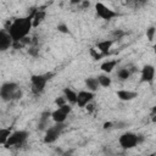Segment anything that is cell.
Here are the masks:
<instances>
[{
	"label": "cell",
	"instance_id": "21",
	"mask_svg": "<svg viewBox=\"0 0 156 156\" xmlns=\"http://www.w3.org/2000/svg\"><path fill=\"white\" fill-rule=\"evenodd\" d=\"M89 54H90V56H91L94 60H100V58H102V55L96 50V48H90V49H89Z\"/></svg>",
	"mask_w": 156,
	"mask_h": 156
},
{
	"label": "cell",
	"instance_id": "24",
	"mask_svg": "<svg viewBox=\"0 0 156 156\" xmlns=\"http://www.w3.org/2000/svg\"><path fill=\"white\" fill-rule=\"evenodd\" d=\"M57 30L61 32V33H65V34L69 33V29H68V27H67L65 23H60V24L57 26Z\"/></svg>",
	"mask_w": 156,
	"mask_h": 156
},
{
	"label": "cell",
	"instance_id": "25",
	"mask_svg": "<svg viewBox=\"0 0 156 156\" xmlns=\"http://www.w3.org/2000/svg\"><path fill=\"white\" fill-rule=\"evenodd\" d=\"M85 110H87L88 113H93L95 111V105L93 102H89L88 105H85Z\"/></svg>",
	"mask_w": 156,
	"mask_h": 156
},
{
	"label": "cell",
	"instance_id": "29",
	"mask_svg": "<svg viewBox=\"0 0 156 156\" xmlns=\"http://www.w3.org/2000/svg\"><path fill=\"white\" fill-rule=\"evenodd\" d=\"M147 156H156V154H155V152H152V154H150V155H147Z\"/></svg>",
	"mask_w": 156,
	"mask_h": 156
},
{
	"label": "cell",
	"instance_id": "17",
	"mask_svg": "<svg viewBox=\"0 0 156 156\" xmlns=\"http://www.w3.org/2000/svg\"><path fill=\"white\" fill-rule=\"evenodd\" d=\"M85 87H87V88H88V90H89V91H91V93L96 91V90L100 88L99 82H98V79H96L95 77L85 78Z\"/></svg>",
	"mask_w": 156,
	"mask_h": 156
},
{
	"label": "cell",
	"instance_id": "26",
	"mask_svg": "<svg viewBox=\"0 0 156 156\" xmlns=\"http://www.w3.org/2000/svg\"><path fill=\"white\" fill-rule=\"evenodd\" d=\"M28 52H29L30 55H33V56H37V55H38V49H37V48H30V49L28 50Z\"/></svg>",
	"mask_w": 156,
	"mask_h": 156
},
{
	"label": "cell",
	"instance_id": "1",
	"mask_svg": "<svg viewBox=\"0 0 156 156\" xmlns=\"http://www.w3.org/2000/svg\"><path fill=\"white\" fill-rule=\"evenodd\" d=\"M32 28V16L29 15L26 17L15 18L12 22H7L5 30H7L13 43H20L28 37Z\"/></svg>",
	"mask_w": 156,
	"mask_h": 156
},
{
	"label": "cell",
	"instance_id": "13",
	"mask_svg": "<svg viewBox=\"0 0 156 156\" xmlns=\"http://www.w3.org/2000/svg\"><path fill=\"white\" fill-rule=\"evenodd\" d=\"M116 95L121 101H130L138 96V93L132 91V90H127V89H119L116 91Z\"/></svg>",
	"mask_w": 156,
	"mask_h": 156
},
{
	"label": "cell",
	"instance_id": "8",
	"mask_svg": "<svg viewBox=\"0 0 156 156\" xmlns=\"http://www.w3.org/2000/svg\"><path fill=\"white\" fill-rule=\"evenodd\" d=\"M71 110H72L71 106L68 104H66V105H63L61 107H57L55 111H52L51 115H50V117L52 118V121L55 123H65V121L68 117Z\"/></svg>",
	"mask_w": 156,
	"mask_h": 156
},
{
	"label": "cell",
	"instance_id": "4",
	"mask_svg": "<svg viewBox=\"0 0 156 156\" xmlns=\"http://www.w3.org/2000/svg\"><path fill=\"white\" fill-rule=\"evenodd\" d=\"M28 138V132L27 130H15L10 134L7 141L5 143L6 147H13V146H20L22 145Z\"/></svg>",
	"mask_w": 156,
	"mask_h": 156
},
{
	"label": "cell",
	"instance_id": "20",
	"mask_svg": "<svg viewBox=\"0 0 156 156\" xmlns=\"http://www.w3.org/2000/svg\"><path fill=\"white\" fill-rule=\"evenodd\" d=\"M130 74H132V72H130V69L127 68V67L119 68V69L117 71V77H118V79H121V80H127Z\"/></svg>",
	"mask_w": 156,
	"mask_h": 156
},
{
	"label": "cell",
	"instance_id": "6",
	"mask_svg": "<svg viewBox=\"0 0 156 156\" xmlns=\"http://www.w3.org/2000/svg\"><path fill=\"white\" fill-rule=\"evenodd\" d=\"M63 123H56L55 126H51L48 128V130L45 132V135H44V143L45 144H52L55 143L58 136L61 135L62 130H63Z\"/></svg>",
	"mask_w": 156,
	"mask_h": 156
},
{
	"label": "cell",
	"instance_id": "5",
	"mask_svg": "<svg viewBox=\"0 0 156 156\" xmlns=\"http://www.w3.org/2000/svg\"><path fill=\"white\" fill-rule=\"evenodd\" d=\"M118 143H119L121 147H123L126 150L133 149L139 143V136L135 133H133V132H126V133H123V134L119 135Z\"/></svg>",
	"mask_w": 156,
	"mask_h": 156
},
{
	"label": "cell",
	"instance_id": "23",
	"mask_svg": "<svg viewBox=\"0 0 156 156\" xmlns=\"http://www.w3.org/2000/svg\"><path fill=\"white\" fill-rule=\"evenodd\" d=\"M66 104H67V101H66L65 96H58V98L55 99V105H56L57 107H61V106H63V105H66Z\"/></svg>",
	"mask_w": 156,
	"mask_h": 156
},
{
	"label": "cell",
	"instance_id": "28",
	"mask_svg": "<svg viewBox=\"0 0 156 156\" xmlns=\"http://www.w3.org/2000/svg\"><path fill=\"white\" fill-rule=\"evenodd\" d=\"M82 5H83L84 7H87V6H89V5H90V2H89V1H84V2H82Z\"/></svg>",
	"mask_w": 156,
	"mask_h": 156
},
{
	"label": "cell",
	"instance_id": "12",
	"mask_svg": "<svg viewBox=\"0 0 156 156\" xmlns=\"http://www.w3.org/2000/svg\"><path fill=\"white\" fill-rule=\"evenodd\" d=\"M12 39L10 37V34L7 33V30L5 29H0V51H5L7 49H10V46H12Z\"/></svg>",
	"mask_w": 156,
	"mask_h": 156
},
{
	"label": "cell",
	"instance_id": "22",
	"mask_svg": "<svg viewBox=\"0 0 156 156\" xmlns=\"http://www.w3.org/2000/svg\"><path fill=\"white\" fill-rule=\"evenodd\" d=\"M155 32H156L155 26H151L149 29H146V37H147V39H149L150 41L154 40V38H155Z\"/></svg>",
	"mask_w": 156,
	"mask_h": 156
},
{
	"label": "cell",
	"instance_id": "15",
	"mask_svg": "<svg viewBox=\"0 0 156 156\" xmlns=\"http://www.w3.org/2000/svg\"><path fill=\"white\" fill-rule=\"evenodd\" d=\"M63 96H65L67 104L69 102V104L74 105L76 101H77V93L73 89H71V88H65L63 89Z\"/></svg>",
	"mask_w": 156,
	"mask_h": 156
},
{
	"label": "cell",
	"instance_id": "2",
	"mask_svg": "<svg viewBox=\"0 0 156 156\" xmlns=\"http://www.w3.org/2000/svg\"><path fill=\"white\" fill-rule=\"evenodd\" d=\"M21 96H22V90L13 82H6L0 87V98L4 101L20 99Z\"/></svg>",
	"mask_w": 156,
	"mask_h": 156
},
{
	"label": "cell",
	"instance_id": "3",
	"mask_svg": "<svg viewBox=\"0 0 156 156\" xmlns=\"http://www.w3.org/2000/svg\"><path fill=\"white\" fill-rule=\"evenodd\" d=\"M52 74L46 73V74H33L30 76V84H32V93L34 95H40L45 90V85L48 80L50 79Z\"/></svg>",
	"mask_w": 156,
	"mask_h": 156
},
{
	"label": "cell",
	"instance_id": "7",
	"mask_svg": "<svg viewBox=\"0 0 156 156\" xmlns=\"http://www.w3.org/2000/svg\"><path fill=\"white\" fill-rule=\"evenodd\" d=\"M95 12H96L98 17H100L101 20H105V21H110L118 16V13L116 11H113L112 9H110L108 6H106L102 2L95 4Z\"/></svg>",
	"mask_w": 156,
	"mask_h": 156
},
{
	"label": "cell",
	"instance_id": "19",
	"mask_svg": "<svg viewBox=\"0 0 156 156\" xmlns=\"http://www.w3.org/2000/svg\"><path fill=\"white\" fill-rule=\"evenodd\" d=\"M11 133H12V130H11V128H9V127H6V128H0V144L5 145V143L7 141V139H9V136H10Z\"/></svg>",
	"mask_w": 156,
	"mask_h": 156
},
{
	"label": "cell",
	"instance_id": "14",
	"mask_svg": "<svg viewBox=\"0 0 156 156\" xmlns=\"http://www.w3.org/2000/svg\"><path fill=\"white\" fill-rule=\"evenodd\" d=\"M30 16H32V26H33V28H35L44 21V18L46 16V12L44 10H39L38 9V10H34Z\"/></svg>",
	"mask_w": 156,
	"mask_h": 156
},
{
	"label": "cell",
	"instance_id": "18",
	"mask_svg": "<svg viewBox=\"0 0 156 156\" xmlns=\"http://www.w3.org/2000/svg\"><path fill=\"white\" fill-rule=\"evenodd\" d=\"M96 79H98V82H99V85H100V87H104V88L110 87L111 83H112L111 78H110L107 74H100V76L96 77Z\"/></svg>",
	"mask_w": 156,
	"mask_h": 156
},
{
	"label": "cell",
	"instance_id": "9",
	"mask_svg": "<svg viewBox=\"0 0 156 156\" xmlns=\"http://www.w3.org/2000/svg\"><path fill=\"white\" fill-rule=\"evenodd\" d=\"M93 99H94V93H91L89 90H80L77 93L76 105H78V107H85V105L91 102Z\"/></svg>",
	"mask_w": 156,
	"mask_h": 156
},
{
	"label": "cell",
	"instance_id": "10",
	"mask_svg": "<svg viewBox=\"0 0 156 156\" xmlns=\"http://www.w3.org/2000/svg\"><path fill=\"white\" fill-rule=\"evenodd\" d=\"M113 43H115V40H113V39H105V40H100V41H98V43H96V50H98L102 56L108 55V54H110V51H111V48H112Z\"/></svg>",
	"mask_w": 156,
	"mask_h": 156
},
{
	"label": "cell",
	"instance_id": "11",
	"mask_svg": "<svg viewBox=\"0 0 156 156\" xmlns=\"http://www.w3.org/2000/svg\"><path fill=\"white\" fill-rule=\"evenodd\" d=\"M155 78V67L152 65H145L141 68V82L152 83Z\"/></svg>",
	"mask_w": 156,
	"mask_h": 156
},
{
	"label": "cell",
	"instance_id": "16",
	"mask_svg": "<svg viewBox=\"0 0 156 156\" xmlns=\"http://www.w3.org/2000/svg\"><path fill=\"white\" fill-rule=\"evenodd\" d=\"M116 65H117V60H107V61H105V62L101 63L100 68H101V71L105 74H108V73H111L113 71V68L116 67Z\"/></svg>",
	"mask_w": 156,
	"mask_h": 156
},
{
	"label": "cell",
	"instance_id": "27",
	"mask_svg": "<svg viewBox=\"0 0 156 156\" xmlns=\"http://www.w3.org/2000/svg\"><path fill=\"white\" fill-rule=\"evenodd\" d=\"M112 126H113L112 122H106V123H104V127H102V128H104V129H110Z\"/></svg>",
	"mask_w": 156,
	"mask_h": 156
}]
</instances>
